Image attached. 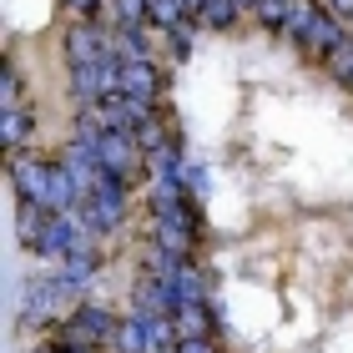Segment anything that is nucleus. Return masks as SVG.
<instances>
[{
	"label": "nucleus",
	"mask_w": 353,
	"mask_h": 353,
	"mask_svg": "<svg viewBox=\"0 0 353 353\" xmlns=\"http://www.w3.org/2000/svg\"><path fill=\"white\" fill-rule=\"evenodd\" d=\"M51 172H56V162H10L15 197H21V202H41V207H51Z\"/></svg>",
	"instance_id": "1"
},
{
	"label": "nucleus",
	"mask_w": 353,
	"mask_h": 353,
	"mask_svg": "<svg viewBox=\"0 0 353 353\" xmlns=\"http://www.w3.org/2000/svg\"><path fill=\"white\" fill-rule=\"evenodd\" d=\"M36 248L51 252V258H71L76 248H86V237H81V228H76L71 212H51V222H46V232H41Z\"/></svg>",
	"instance_id": "2"
},
{
	"label": "nucleus",
	"mask_w": 353,
	"mask_h": 353,
	"mask_svg": "<svg viewBox=\"0 0 353 353\" xmlns=\"http://www.w3.org/2000/svg\"><path fill=\"white\" fill-rule=\"evenodd\" d=\"M121 318H111L106 308H96V303H81V308L71 313V328H66V339L71 343H96V339H106V333H117Z\"/></svg>",
	"instance_id": "3"
},
{
	"label": "nucleus",
	"mask_w": 353,
	"mask_h": 353,
	"mask_svg": "<svg viewBox=\"0 0 353 353\" xmlns=\"http://www.w3.org/2000/svg\"><path fill=\"white\" fill-rule=\"evenodd\" d=\"M121 96H132V101H157V91H162V76H157L152 61H121V81H117Z\"/></svg>",
	"instance_id": "4"
},
{
	"label": "nucleus",
	"mask_w": 353,
	"mask_h": 353,
	"mask_svg": "<svg viewBox=\"0 0 353 353\" xmlns=\"http://www.w3.org/2000/svg\"><path fill=\"white\" fill-rule=\"evenodd\" d=\"M343 41H348V36L339 30V15H333V10H313V15H308V30H303V46H308L313 56H333V51H339Z\"/></svg>",
	"instance_id": "5"
},
{
	"label": "nucleus",
	"mask_w": 353,
	"mask_h": 353,
	"mask_svg": "<svg viewBox=\"0 0 353 353\" xmlns=\"http://www.w3.org/2000/svg\"><path fill=\"white\" fill-rule=\"evenodd\" d=\"M96 152H101V167H111V172H132V162H137V137L132 132H121V126H106L101 132V141H96Z\"/></svg>",
	"instance_id": "6"
},
{
	"label": "nucleus",
	"mask_w": 353,
	"mask_h": 353,
	"mask_svg": "<svg viewBox=\"0 0 353 353\" xmlns=\"http://www.w3.org/2000/svg\"><path fill=\"white\" fill-rule=\"evenodd\" d=\"M192 243H197V228L192 222H176V217H157V248H167L172 258H187Z\"/></svg>",
	"instance_id": "7"
},
{
	"label": "nucleus",
	"mask_w": 353,
	"mask_h": 353,
	"mask_svg": "<svg viewBox=\"0 0 353 353\" xmlns=\"http://www.w3.org/2000/svg\"><path fill=\"white\" fill-rule=\"evenodd\" d=\"M81 197H86V187L71 176L66 162H61V167L51 172V212H76V207H81Z\"/></svg>",
	"instance_id": "8"
},
{
	"label": "nucleus",
	"mask_w": 353,
	"mask_h": 353,
	"mask_svg": "<svg viewBox=\"0 0 353 353\" xmlns=\"http://www.w3.org/2000/svg\"><path fill=\"white\" fill-rule=\"evenodd\" d=\"M106 51H111V46L96 36L91 26H76L71 36H66V56H71V66H91V61H101Z\"/></svg>",
	"instance_id": "9"
},
{
	"label": "nucleus",
	"mask_w": 353,
	"mask_h": 353,
	"mask_svg": "<svg viewBox=\"0 0 353 353\" xmlns=\"http://www.w3.org/2000/svg\"><path fill=\"white\" fill-rule=\"evenodd\" d=\"M111 339H117V348H121V353H147V348H152V328H147V313H137V318H121Z\"/></svg>",
	"instance_id": "10"
},
{
	"label": "nucleus",
	"mask_w": 353,
	"mask_h": 353,
	"mask_svg": "<svg viewBox=\"0 0 353 353\" xmlns=\"http://www.w3.org/2000/svg\"><path fill=\"white\" fill-rule=\"evenodd\" d=\"M26 132H30V117H26V111H21V106H0V141H6V147H21Z\"/></svg>",
	"instance_id": "11"
},
{
	"label": "nucleus",
	"mask_w": 353,
	"mask_h": 353,
	"mask_svg": "<svg viewBox=\"0 0 353 353\" xmlns=\"http://www.w3.org/2000/svg\"><path fill=\"white\" fill-rule=\"evenodd\" d=\"M237 10H243L237 0H207V6H202L197 15H202V26H212V30H228V26L237 21Z\"/></svg>",
	"instance_id": "12"
},
{
	"label": "nucleus",
	"mask_w": 353,
	"mask_h": 353,
	"mask_svg": "<svg viewBox=\"0 0 353 353\" xmlns=\"http://www.w3.org/2000/svg\"><path fill=\"white\" fill-rule=\"evenodd\" d=\"M176 333H182V339H202V333H207L202 303H182V308H176Z\"/></svg>",
	"instance_id": "13"
},
{
	"label": "nucleus",
	"mask_w": 353,
	"mask_h": 353,
	"mask_svg": "<svg viewBox=\"0 0 353 353\" xmlns=\"http://www.w3.org/2000/svg\"><path fill=\"white\" fill-rule=\"evenodd\" d=\"M132 137H137V147H141V152H147V157L167 147V126H162V121H157V117H147V121H137V132H132Z\"/></svg>",
	"instance_id": "14"
},
{
	"label": "nucleus",
	"mask_w": 353,
	"mask_h": 353,
	"mask_svg": "<svg viewBox=\"0 0 353 353\" xmlns=\"http://www.w3.org/2000/svg\"><path fill=\"white\" fill-rule=\"evenodd\" d=\"M252 10H258V21L272 26V30H283L288 21H293V0H258Z\"/></svg>",
	"instance_id": "15"
},
{
	"label": "nucleus",
	"mask_w": 353,
	"mask_h": 353,
	"mask_svg": "<svg viewBox=\"0 0 353 353\" xmlns=\"http://www.w3.org/2000/svg\"><path fill=\"white\" fill-rule=\"evenodd\" d=\"M91 272H96V258H91V248H76L71 258H66V278H71L76 288H86V283H91Z\"/></svg>",
	"instance_id": "16"
},
{
	"label": "nucleus",
	"mask_w": 353,
	"mask_h": 353,
	"mask_svg": "<svg viewBox=\"0 0 353 353\" xmlns=\"http://www.w3.org/2000/svg\"><path fill=\"white\" fill-rule=\"evenodd\" d=\"M187 10H192L187 0H152V21H157V26H172V30L182 26V15H187Z\"/></svg>",
	"instance_id": "17"
},
{
	"label": "nucleus",
	"mask_w": 353,
	"mask_h": 353,
	"mask_svg": "<svg viewBox=\"0 0 353 353\" xmlns=\"http://www.w3.org/2000/svg\"><path fill=\"white\" fill-rule=\"evenodd\" d=\"M176 293H182V303H202V293H207L202 272H192V268H182V272H176Z\"/></svg>",
	"instance_id": "18"
},
{
	"label": "nucleus",
	"mask_w": 353,
	"mask_h": 353,
	"mask_svg": "<svg viewBox=\"0 0 353 353\" xmlns=\"http://www.w3.org/2000/svg\"><path fill=\"white\" fill-rule=\"evenodd\" d=\"M117 46H121V56H126V61H147V41H141V30H137V26H121Z\"/></svg>",
	"instance_id": "19"
},
{
	"label": "nucleus",
	"mask_w": 353,
	"mask_h": 353,
	"mask_svg": "<svg viewBox=\"0 0 353 353\" xmlns=\"http://www.w3.org/2000/svg\"><path fill=\"white\" fill-rule=\"evenodd\" d=\"M152 15V0H117V21L121 26H141Z\"/></svg>",
	"instance_id": "20"
},
{
	"label": "nucleus",
	"mask_w": 353,
	"mask_h": 353,
	"mask_svg": "<svg viewBox=\"0 0 353 353\" xmlns=\"http://www.w3.org/2000/svg\"><path fill=\"white\" fill-rule=\"evenodd\" d=\"M21 101V76H15V66L0 71V106H15Z\"/></svg>",
	"instance_id": "21"
},
{
	"label": "nucleus",
	"mask_w": 353,
	"mask_h": 353,
	"mask_svg": "<svg viewBox=\"0 0 353 353\" xmlns=\"http://www.w3.org/2000/svg\"><path fill=\"white\" fill-rule=\"evenodd\" d=\"M328 66H333V76H343V81H348V71H353V41H343L339 51L328 56Z\"/></svg>",
	"instance_id": "22"
},
{
	"label": "nucleus",
	"mask_w": 353,
	"mask_h": 353,
	"mask_svg": "<svg viewBox=\"0 0 353 353\" xmlns=\"http://www.w3.org/2000/svg\"><path fill=\"white\" fill-rule=\"evenodd\" d=\"M176 353H217V348L207 343V339H182V343H176Z\"/></svg>",
	"instance_id": "23"
},
{
	"label": "nucleus",
	"mask_w": 353,
	"mask_h": 353,
	"mask_svg": "<svg viewBox=\"0 0 353 353\" xmlns=\"http://www.w3.org/2000/svg\"><path fill=\"white\" fill-rule=\"evenodd\" d=\"M187 51H192V46H187V36H182V30H172V56H176V61H182Z\"/></svg>",
	"instance_id": "24"
},
{
	"label": "nucleus",
	"mask_w": 353,
	"mask_h": 353,
	"mask_svg": "<svg viewBox=\"0 0 353 353\" xmlns=\"http://www.w3.org/2000/svg\"><path fill=\"white\" fill-rule=\"evenodd\" d=\"M323 10H333V15H353V0H328Z\"/></svg>",
	"instance_id": "25"
},
{
	"label": "nucleus",
	"mask_w": 353,
	"mask_h": 353,
	"mask_svg": "<svg viewBox=\"0 0 353 353\" xmlns=\"http://www.w3.org/2000/svg\"><path fill=\"white\" fill-rule=\"evenodd\" d=\"M66 6H71L76 15H91V10H96V0H66Z\"/></svg>",
	"instance_id": "26"
},
{
	"label": "nucleus",
	"mask_w": 353,
	"mask_h": 353,
	"mask_svg": "<svg viewBox=\"0 0 353 353\" xmlns=\"http://www.w3.org/2000/svg\"><path fill=\"white\" fill-rule=\"evenodd\" d=\"M66 353H96V348H91V343H71Z\"/></svg>",
	"instance_id": "27"
},
{
	"label": "nucleus",
	"mask_w": 353,
	"mask_h": 353,
	"mask_svg": "<svg viewBox=\"0 0 353 353\" xmlns=\"http://www.w3.org/2000/svg\"><path fill=\"white\" fill-rule=\"evenodd\" d=\"M187 6H192V10H202V6H207V0H187Z\"/></svg>",
	"instance_id": "28"
},
{
	"label": "nucleus",
	"mask_w": 353,
	"mask_h": 353,
	"mask_svg": "<svg viewBox=\"0 0 353 353\" xmlns=\"http://www.w3.org/2000/svg\"><path fill=\"white\" fill-rule=\"evenodd\" d=\"M237 6H258V0H237Z\"/></svg>",
	"instance_id": "29"
},
{
	"label": "nucleus",
	"mask_w": 353,
	"mask_h": 353,
	"mask_svg": "<svg viewBox=\"0 0 353 353\" xmlns=\"http://www.w3.org/2000/svg\"><path fill=\"white\" fill-rule=\"evenodd\" d=\"M348 86H353V71H348Z\"/></svg>",
	"instance_id": "30"
}]
</instances>
